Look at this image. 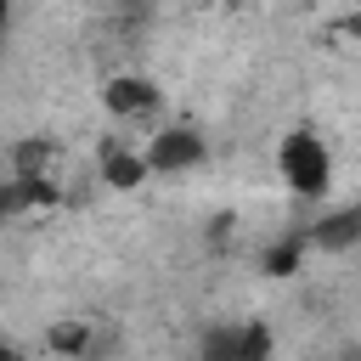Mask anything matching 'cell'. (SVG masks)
<instances>
[{
    "mask_svg": "<svg viewBox=\"0 0 361 361\" xmlns=\"http://www.w3.org/2000/svg\"><path fill=\"white\" fill-rule=\"evenodd\" d=\"M276 180L288 186V197L322 203V197L333 192V147H327L310 124L282 130V141H276Z\"/></svg>",
    "mask_w": 361,
    "mask_h": 361,
    "instance_id": "cell-1",
    "label": "cell"
},
{
    "mask_svg": "<svg viewBox=\"0 0 361 361\" xmlns=\"http://www.w3.org/2000/svg\"><path fill=\"white\" fill-rule=\"evenodd\" d=\"M102 107L107 118H118L124 130H158V113H164V90L147 79V73H113L102 85Z\"/></svg>",
    "mask_w": 361,
    "mask_h": 361,
    "instance_id": "cell-2",
    "label": "cell"
},
{
    "mask_svg": "<svg viewBox=\"0 0 361 361\" xmlns=\"http://www.w3.org/2000/svg\"><path fill=\"white\" fill-rule=\"evenodd\" d=\"M141 147H147L152 175H169V180L209 164V141H203V130H192V124H158L152 135H141Z\"/></svg>",
    "mask_w": 361,
    "mask_h": 361,
    "instance_id": "cell-3",
    "label": "cell"
},
{
    "mask_svg": "<svg viewBox=\"0 0 361 361\" xmlns=\"http://www.w3.org/2000/svg\"><path fill=\"white\" fill-rule=\"evenodd\" d=\"M96 180H107L113 192H135L152 180V164H147V147H135V135H107L96 147Z\"/></svg>",
    "mask_w": 361,
    "mask_h": 361,
    "instance_id": "cell-4",
    "label": "cell"
},
{
    "mask_svg": "<svg viewBox=\"0 0 361 361\" xmlns=\"http://www.w3.org/2000/svg\"><path fill=\"white\" fill-rule=\"evenodd\" d=\"M305 237H310V248H327V254H338V248H355V243H361V203L322 214L316 226H305Z\"/></svg>",
    "mask_w": 361,
    "mask_h": 361,
    "instance_id": "cell-5",
    "label": "cell"
}]
</instances>
